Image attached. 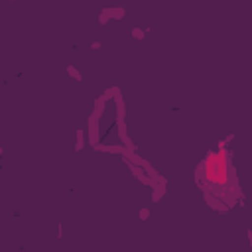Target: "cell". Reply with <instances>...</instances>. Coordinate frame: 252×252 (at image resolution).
<instances>
[{
    "label": "cell",
    "instance_id": "obj_1",
    "mask_svg": "<svg viewBox=\"0 0 252 252\" xmlns=\"http://www.w3.org/2000/svg\"><path fill=\"white\" fill-rule=\"evenodd\" d=\"M197 183L207 199L217 207H234L238 201V181L230 161V154L224 144L209 152L197 167Z\"/></svg>",
    "mask_w": 252,
    "mask_h": 252
}]
</instances>
